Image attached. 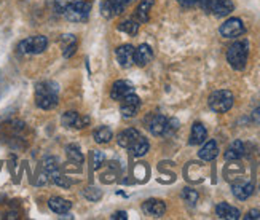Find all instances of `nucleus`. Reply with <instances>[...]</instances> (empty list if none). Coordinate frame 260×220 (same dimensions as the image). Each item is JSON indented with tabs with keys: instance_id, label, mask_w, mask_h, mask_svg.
Returning a JSON list of instances; mask_svg holds the SVG:
<instances>
[{
	"instance_id": "1",
	"label": "nucleus",
	"mask_w": 260,
	"mask_h": 220,
	"mask_svg": "<svg viewBox=\"0 0 260 220\" xmlns=\"http://www.w3.org/2000/svg\"><path fill=\"white\" fill-rule=\"evenodd\" d=\"M58 85L53 82H42L36 86V102L43 110H51L58 106Z\"/></svg>"
},
{
	"instance_id": "2",
	"label": "nucleus",
	"mask_w": 260,
	"mask_h": 220,
	"mask_svg": "<svg viewBox=\"0 0 260 220\" xmlns=\"http://www.w3.org/2000/svg\"><path fill=\"white\" fill-rule=\"evenodd\" d=\"M249 56V42L247 40H238L235 42L229 51H227V61L235 69V71H243Z\"/></svg>"
},
{
	"instance_id": "3",
	"label": "nucleus",
	"mask_w": 260,
	"mask_h": 220,
	"mask_svg": "<svg viewBox=\"0 0 260 220\" xmlns=\"http://www.w3.org/2000/svg\"><path fill=\"white\" fill-rule=\"evenodd\" d=\"M91 8L93 4L89 0H74V2H69V5H67L64 16L71 22H85L89 18Z\"/></svg>"
},
{
	"instance_id": "4",
	"label": "nucleus",
	"mask_w": 260,
	"mask_h": 220,
	"mask_svg": "<svg viewBox=\"0 0 260 220\" xmlns=\"http://www.w3.org/2000/svg\"><path fill=\"white\" fill-rule=\"evenodd\" d=\"M209 109L216 113H225L233 107V92L229 89L214 91L208 99Z\"/></svg>"
},
{
	"instance_id": "5",
	"label": "nucleus",
	"mask_w": 260,
	"mask_h": 220,
	"mask_svg": "<svg viewBox=\"0 0 260 220\" xmlns=\"http://www.w3.org/2000/svg\"><path fill=\"white\" fill-rule=\"evenodd\" d=\"M48 39L45 36H34L29 39H24L19 43V51L24 54H40L47 50Z\"/></svg>"
},
{
	"instance_id": "6",
	"label": "nucleus",
	"mask_w": 260,
	"mask_h": 220,
	"mask_svg": "<svg viewBox=\"0 0 260 220\" xmlns=\"http://www.w3.org/2000/svg\"><path fill=\"white\" fill-rule=\"evenodd\" d=\"M134 0H103L101 2V13H103L104 18L112 19L118 15H121L125 8L133 4Z\"/></svg>"
},
{
	"instance_id": "7",
	"label": "nucleus",
	"mask_w": 260,
	"mask_h": 220,
	"mask_svg": "<svg viewBox=\"0 0 260 220\" xmlns=\"http://www.w3.org/2000/svg\"><path fill=\"white\" fill-rule=\"evenodd\" d=\"M246 30L244 24H243V21L240 18H230L223 22V24L220 26L219 32H220V36L225 37V39H235V37H240L243 36Z\"/></svg>"
},
{
	"instance_id": "8",
	"label": "nucleus",
	"mask_w": 260,
	"mask_h": 220,
	"mask_svg": "<svg viewBox=\"0 0 260 220\" xmlns=\"http://www.w3.org/2000/svg\"><path fill=\"white\" fill-rule=\"evenodd\" d=\"M61 123L64 128H74V130H82L85 126L89 124V118L88 117H83V115L77 113V112H64L62 117H61Z\"/></svg>"
},
{
	"instance_id": "9",
	"label": "nucleus",
	"mask_w": 260,
	"mask_h": 220,
	"mask_svg": "<svg viewBox=\"0 0 260 220\" xmlns=\"http://www.w3.org/2000/svg\"><path fill=\"white\" fill-rule=\"evenodd\" d=\"M120 102H121L120 112H121V115L125 118L134 117V115L138 113L139 109H141V99H139L138 95H134V92H131V95H128V96H125Z\"/></svg>"
},
{
	"instance_id": "10",
	"label": "nucleus",
	"mask_w": 260,
	"mask_h": 220,
	"mask_svg": "<svg viewBox=\"0 0 260 220\" xmlns=\"http://www.w3.org/2000/svg\"><path fill=\"white\" fill-rule=\"evenodd\" d=\"M134 92V85L129 80H117L110 89V98L114 101H121L125 96Z\"/></svg>"
},
{
	"instance_id": "11",
	"label": "nucleus",
	"mask_w": 260,
	"mask_h": 220,
	"mask_svg": "<svg viewBox=\"0 0 260 220\" xmlns=\"http://www.w3.org/2000/svg\"><path fill=\"white\" fill-rule=\"evenodd\" d=\"M134 51L133 45H121L117 48V61L121 67H131L134 64Z\"/></svg>"
},
{
	"instance_id": "12",
	"label": "nucleus",
	"mask_w": 260,
	"mask_h": 220,
	"mask_svg": "<svg viewBox=\"0 0 260 220\" xmlns=\"http://www.w3.org/2000/svg\"><path fill=\"white\" fill-rule=\"evenodd\" d=\"M152 59H153V50H152L150 45L142 43V45L138 46V48H136V51H134V64L144 67V66L149 64Z\"/></svg>"
},
{
	"instance_id": "13",
	"label": "nucleus",
	"mask_w": 260,
	"mask_h": 220,
	"mask_svg": "<svg viewBox=\"0 0 260 220\" xmlns=\"http://www.w3.org/2000/svg\"><path fill=\"white\" fill-rule=\"evenodd\" d=\"M142 211H144V214L150 215V217H161L166 212V204L161 200L152 198V200H147L142 204Z\"/></svg>"
},
{
	"instance_id": "14",
	"label": "nucleus",
	"mask_w": 260,
	"mask_h": 220,
	"mask_svg": "<svg viewBox=\"0 0 260 220\" xmlns=\"http://www.w3.org/2000/svg\"><path fill=\"white\" fill-rule=\"evenodd\" d=\"M149 130L153 136H166L168 118L165 115H153L149 121Z\"/></svg>"
},
{
	"instance_id": "15",
	"label": "nucleus",
	"mask_w": 260,
	"mask_h": 220,
	"mask_svg": "<svg viewBox=\"0 0 260 220\" xmlns=\"http://www.w3.org/2000/svg\"><path fill=\"white\" fill-rule=\"evenodd\" d=\"M233 10H235V5L232 0H216L214 5L211 7L209 13H212L217 18H223V16H229Z\"/></svg>"
},
{
	"instance_id": "16",
	"label": "nucleus",
	"mask_w": 260,
	"mask_h": 220,
	"mask_svg": "<svg viewBox=\"0 0 260 220\" xmlns=\"http://www.w3.org/2000/svg\"><path fill=\"white\" fill-rule=\"evenodd\" d=\"M232 192H233V195H235V198H238V200L244 201V200H247V198H249V196L252 195V192H254V185H252L251 182H244V180H241V182H236V183L232 185Z\"/></svg>"
},
{
	"instance_id": "17",
	"label": "nucleus",
	"mask_w": 260,
	"mask_h": 220,
	"mask_svg": "<svg viewBox=\"0 0 260 220\" xmlns=\"http://www.w3.org/2000/svg\"><path fill=\"white\" fill-rule=\"evenodd\" d=\"M216 214L219 218H225V220H238L241 217L240 209L227 204V203H219L216 206Z\"/></svg>"
},
{
	"instance_id": "18",
	"label": "nucleus",
	"mask_w": 260,
	"mask_h": 220,
	"mask_svg": "<svg viewBox=\"0 0 260 220\" xmlns=\"http://www.w3.org/2000/svg\"><path fill=\"white\" fill-rule=\"evenodd\" d=\"M219 155V145L216 141H208L205 142V145H203L200 148V152H198V156L203 160V161H212V160H216Z\"/></svg>"
},
{
	"instance_id": "19",
	"label": "nucleus",
	"mask_w": 260,
	"mask_h": 220,
	"mask_svg": "<svg viewBox=\"0 0 260 220\" xmlns=\"http://www.w3.org/2000/svg\"><path fill=\"white\" fill-rule=\"evenodd\" d=\"M48 207L54 214L62 215V214H67L71 211L72 203L61 198V196H53V198H50V201H48Z\"/></svg>"
},
{
	"instance_id": "20",
	"label": "nucleus",
	"mask_w": 260,
	"mask_h": 220,
	"mask_svg": "<svg viewBox=\"0 0 260 220\" xmlns=\"http://www.w3.org/2000/svg\"><path fill=\"white\" fill-rule=\"evenodd\" d=\"M208 137V131L206 128L203 126L201 123H195L191 126V133H190V141L188 144L190 145H200V144H205Z\"/></svg>"
},
{
	"instance_id": "21",
	"label": "nucleus",
	"mask_w": 260,
	"mask_h": 220,
	"mask_svg": "<svg viewBox=\"0 0 260 220\" xmlns=\"http://www.w3.org/2000/svg\"><path fill=\"white\" fill-rule=\"evenodd\" d=\"M59 43H61L64 57H71L77 50V37L74 36V34H64L59 40Z\"/></svg>"
},
{
	"instance_id": "22",
	"label": "nucleus",
	"mask_w": 260,
	"mask_h": 220,
	"mask_svg": "<svg viewBox=\"0 0 260 220\" xmlns=\"http://www.w3.org/2000/svg\"><path fill=\"white\" fill-rule=\"evenodd\" d=\"M128 150L131 152V155H133V156L141 158V156H144V155L150 150V144H149V141H147V139L141 134L138 139H136L134 144H133Z\"/></svg>"
},
{
	"instance_id": "23",
	"label": "nucleus",
	"mask_w": 260,
	"mask_h": 220,
	"mask_svg": "<svg viewBox=\"0 0 260 220\" xmlns=\"http://www.w3.org/2000/svg\"><path fill=\"white\" fill-rule=\"evenodd\" d=\"M139 136H141V133L138 130H134V128H128L125 131H121L118 134V145L123 147V148H129Z\"/></svg>"
},
{
	"instance_id": "24",
	"label": "nucleus",
	"mask_w": 260,
	"mask_h": 220,
	"mask_svg": "<svg viewBox=\"0 0 260 220\" xmlns=\"http://www.w3.org/2000/svg\"><path fill=\"white\" fill-rule=\"evenodd\" d=\"M155 4V0H142L136 8V19L139 22H147L150 18V10Z\"/></svg>"
},
{
	"instance_id": "25",
	"label": "nucleus",
	"mask_w": 260,
	"mask_h": 220,
	"mask_svg": "<svg viewBox=\"0 0 260 220\" xmlns=\"http://www.w3.org/2000/svg\"><path fill=\"white\" fill-rule=\"evenodd\" d=\"M244 155V144L241 141H235L225 152V160L227 161H236Z\"/></svg>"
},
{
	"instance_id": "26",
	"label": "nucleus",
	"mask_w": 260,
	"mask_h": 220,
	"mask_svg": "<svg viewBox=\"0 0 260 220\" xmlns=\"http://www.w3.org/2000/svg\"><path fill=\"white\" fill-rule=\"evenodd\" d=\"M66 155L67 158H69V161H72L74 165H82L85 161V156L82 153L80 147H78L77 144H71L66 147Z\"/></svg>"
},
{
	"instance_id": "27",
	"label": "nucleus",
	"mask_w": 260,
	"mask_h": 220,
	"mask_svg": "<svg viewBox=\"0 0 260 220\" xmlns=\"http://www.w3.org/2000/svg\"><path fill=\"white\" fill-rule=\"evenodd\" d=\"M42 168H43L45 174L50 177V176L54 174V172L59 171V161H58V158H54V156H47V158H43V161H42Z\"/></svg>"
},
{
	"instance_id": "28",
	"label": "nucleus",
	"mask_w": 260,
	"mask_h": 220,
	"mask_svg": "<svg viewBox=\"0 0 260 220\" xmlns=\"http://www.w3.org/2000/svg\"><path fill=\"white\" fill-rule=\"evenodd\" d=\"M112 136H114V134H112V130L109 128V126H99V128L93 134L94 141L98 144H107V142H110Z\"/></svg>"
},
{
	"instance_id": "29",
	"label": "nucleus",
	"mask_w": 260,
	"mask_h": 220,
	"mask_svg": "<svg viewBox=\"0 0 260 220\" xmlns=\"http://www.w3.org/2000/svg\"><path fill=\"white\" fill-rule=\"evenodd\" d=\"M118 30L129 34V36H136L139 30V21L138 19H126L118 24Z\"/></svg>"
},
{
	"instance_id": "30",
	"label": "nucleus",
	"mask_w": 260,
	"mask_h": 220,
	"mask_svg": "<svg viewBox=\"0 0 260 220\" xmlns=\"http://www.w3.org/2000/svg\"><path fill=\"white\" fill-rule=\"evenodd\" d=\"M51 177V180L58 185V187H62V188H69L71 185H72V180L67 177V176H64V174H61V172L58 171V172H54L53 176H50Z\"/></svg>"
},
{
	"instance_id": "31",
	"label": "nucleus",
	"mask_w": 260,
	"mask_h": 220,
	"mask_svg": "<svg viewBox=\"0 0 260 220\" xmlns=\"http://www.w3.org/2000/svg\"><path fill=\"white\" fill-rule=\"evenodd\" d=\"M83 196L88 201H98L103 198V192H101L98 187H88L83 190Z\"/></svg>"
},
{
	"instance_id": "32",
	"label": "nucleus",
	"mask_w": 260,
	"mask_h": 220,
	"mask_svg": "<svg viewBox=\"0 0 260 220\" xmlns=\"http://www.w3.org/2000/svg\"><path fill=\"white\" fill-rule=\"evenodd\" d=\"M89 160H91V166L94 169L101 168L104 165V161H106V155L103 152H99V150H93L91 155H89Z\"/></svg>"
},
{
	"instance_id": "33",
	"label": "nucleus",
	"mask_w": 260,
	"mask_h": 220,
	"mask_svg": "<svg viewBox=\"0 0 260 220\" xmlns=\"http://www.w3.org/2000/svg\"><path fill=\"white\" fill-rule=\"evenodd\" d=\"M182 200L188 204L193 206L197 201H198V192L193 190V188H184L182 190Z\"/></svg>"
},
{
	"instance_id": "34",
	"label": "nucleus",
	"mask_w": 260,
	"mask_h": 220,
	"mask_svg": "<svg viewBox=\"0 0 260 220\" xmlns=\"http://www.w3.org/2000/svg\"><path fill=\"white\" fill-rule=\"evenodd\" d=\"M67 5H69V0H54V11L58 15H64Z\"/></svg>"
},
{
	"instance_id": "35",
	"label": "nucleus",
	"mask_w": 260,
	"mask_h": 220,
	"mask_svg": "<svg viewBox=\"0 0 260 220\" xmlns=\"http://www.w3.org/2000/svg\"><path fill=\"white\" fill-rule=\"evenodd\" d=\"M244 218L246 220H260V211H257V209H251L249 212H247L246 215H244Z\"/></svg>"
},
{
	"instance_id": "36",
	"label": "nucleus",
	"mask_w": 260,
	"mask_h": 220,
	"mask_svg": "<svg viewBox=\"0 0 260 220\" xmlns=\"http://www.w3.org/2000/svg\"><path fill=\"white\" fill-rule=\"evenodd\" d=\"M179 2V5H182V7H195V5H198L201 0H177Z\"/></svg>"
},
{
	"instance_id": "37",
	"label": "nucleus",
	"mask_w": 260,
	"mask_h": 220,
	"mask_svg": "<svg viewBox=\"0 0 260 220\" xmlns=\"http://www.w3.org/2000/svg\"><path fill=\"white\" fill-rule=\"evenodd\" d=\"M214 2H216V0H201L200 5H201L203 10L208 11V13H209V10H211V7L214 5Z\"/></svg>"
},
{
	"instance_id": "38",
	"label": "nucleus",
	"mask_w": 260,
	"mask_h": 220,
	"mask_svg": "<svg viewBox=\"0 0 260 220\" xmlns=\"http://www.w3.org/2000/svg\"><path fill=\"white\" fill-rule=\"evenodd\" d=\"M252 121L257 123V124H260V106L252 112Z\"/></svg>"
},
{
	"instance_id": "39",
	"label": "nucleus",
	"mask_w": 260,
	"mask_h": 220,
	"mask_svg": "<svg viewBox=\"0 0 260 220\" xmlns=\"http://www.w3.org/2000/svg\"><path fill=\"white\" fill-rule=\"evenodd\" d=\"M112 218H114V220H118V218H128V215H126L125 211H118V212H115L114 215H112Z\"/></svg>"
}]
</instances>
